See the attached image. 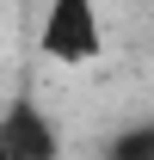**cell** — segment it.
Instances as JSON below:
<instances>
[{"mask_svg": "<svg viewBox=\"0 0 154 160\" xmlns=\"http://www.w3.org/2000/svg\"><path fill=\"white\" fill-rule=\"evenodd\" d=\"M0 160H13V154H6V142H0Z\"/></svg>", "mask_w": 154, "mask_h": 160, "instance_id": "obj_4", "label": "cell"}, {"mask_svg": "<svg viewBox=\"0 0 154 160\" xmlns=\"http://www.w3.org/2000/svg\"><path fill=\"white\" fill-rule=\"evenodd\" d=\"M0 142H6L13 160H62V129L49 123V111L31 92H19L0 111Z\"/></svg>", "mask_w": 154, "mask_h": 160, "instance_id": "obj_2", "label": "cell"}, {"mask_svg": "<svg viewBox=\"0 0 154 160\" xmlns=\"http://www.w3.org/2000/svg\"><path fill=\"white\" fill-rule=\"evenodd\" d=\"M37 56L56 68H93L105 56V12L99 0H49L37 25Z\"/></svg>", "mask_w": 154, "mask_h": 160, "instance_id": "obj_1", "label": "cell"}, {"mask_svg": "<svg viewBox=\"0 0 154 160\" xmlns=\"http://www.w3.org/2000/svg\"><path fill=\"white\" fill-rule=\"evenodd\" d=\"M105 160H154V117L123 123V129L105 142Z\"/></svg>", "mask_w": 154, "mask_h": 160, "instance_id": "obj_3", "label": "cell"}]
</instances>
